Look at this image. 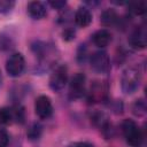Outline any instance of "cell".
Masks as SVG:
<instances>
[{
	"instance_id": "1",
	"label": "cell",
	"mask_w": 147,
	"mask_h": 147,
	"mask_svg": "<svg viewBox=\"0 0 147 147\" xmlns=\"http://www.w3.org/2000/svg\"><path fill=\"white\" fill-rule=\"evenodd\" d=\"M122 131L126 142L132 147H140L144 140V134L138 124L132 119H124L122 123Z\"/></svg>"
},
{
	"instance_id": "2",
	"label": "cell",
	"mask_w": 147,
	"mask_h": 147,
	"mask_svg": "<svg viewBox=\"0 0 147 147\" xmlns=\"http://www.w3.org/2000/svg\"><path fill=\"white\" fill-rule=\"evenodd\" d=\"M140 80L141 76L139 70L136 68H127L122 76V90L126 94H131L138 90Z\"/></svg>"
},
{
	"instance_id": "3",
	"label": "cell",
	"mask_w": 147,
	"mask_h": 147,
	"mask_svg": "<svg viewBox=\"0 0 147 147\" xmlns=\"http://www.w3.org/2000/svg\"><path fill=\"white\" fill-rule=\"evenodd\" d=\"M24 67H25V61L21 53L11 54L6 62V71L11 77H18L23 72Z\"/></svg>"
},
{
	"instance_id": "4",
	"label": "cell",
	"mask_w": 147,
	"mask_h": 147,
	"mask_svg": "<svg viewBox=\"0 0 147 147\" xmlns=\"http://www.w3.org/2000/svg\"><path fill=\"white\" fill-rule=\"evenodd\" d=\"M68 80V71L67 68L64 65H60L57 68H55V70L52 72L51 77H49V87L57 92L61 91Z\"/></svg>"
},
{
	"instance_id": "5",
	"label": "cell",
	"mask_w": 147,
	"mask_h": 147,
	"mask_svg": "<svg viewBox=\"0 0 147 147\" xmlns=\"http://www.w3.org/2000/svg\"><path fill=\"white\" fill-rule=\"evenodd\" d=\"M91 67L99 74H106L110 69L109 56L107 55V53L103 51L93 53V55L91 56Z\"/></svg>"
},
{
	"instance_id": "6",
	"label": "cell",
	"mask_w": 147,
	"mask_h": 147,
	"mask_svg": "<svg viewBox=\"0 0 147 147\" xmlns=\"http://www.w3.org/2000/svg\"><path fill=\"white\" fill-rule=\"evenodd\" d=\"M34 111L37 116L41 119H46L52 116L53 113V106L52 101L47 95H40L36 99L34 102Z\"/></svg>"
},
{
	"instance_id": "7",
	"label": "cell",
	"mask_w": 147,
	"mask_h": 147,
	"mask_svg": "<svg viewBox=\"0 0 147 147\" xmlns=\"http://www.w3.org/2000/svg\"><path fill=\"white\" fill-rule=\"evenodd\" d=\"M85 82H86V77L84 74L77 72L76 75H74L69 85V93L72 99H78L83 96L85 92Z\"/></svg>"
},
{
	"instance_id": "8",
	"label": "cell",
	"mask_w": 147,
	"mask_h": 147,
	"mask_svg": "<svg viewBox=\"0 0 147 147\" xmlns=\"http://www.w3.org/2000/svg\"><path fill=\"white\" fill-rule=\"evenodd\" d=\"M130 45L133 48H145L147 45V29L145 25H140L133 30L129 39Z\"/></svg>"
},
{
	"instance_id": "9",
	"label": "cell",
	"mask_w": 147,
	"mask_h": 147,
	"mask_svg": "<svg viewBox=\"0 0 147 147\" xmlns=\"http://www.w3.org/2000/svg\"><path fill=\"white\" fill-rule=\"evenodd\" d=\"M75 22L78 26H88L92 22V14L86 7H79L75 13Z\"/></svg>"
},
{
	"instance_id": "10",
	"label": "cell",
	"mask_w": 147,
	"mask_h": 147,
	"mask_svg": "<svg viewBox=\"0 0 147 147\" xmlns=\"http://www.w3.org/2000/svg\"><path fill=\"white\" fill-rule=\"evenodd\" d=\"M107 95V86L102 82H95L91 86L90 91V100L93 102H99L102 99H105Z\"/></svg>"
},
{
	"instance_id": "11",
	"label": "cell",
	"mask_w": 147,
	"mask_h": 147,
	"mask_svg": "<svg viewBox=\"0 0 147 147\" xmlns=\"http://www.w3.org/2000/svg\"><path fill=\"white\" fill-rule=\"evenodd\" d=\"M92 40H93V42H94L95 46L102 48V47H106V46L110 42V40H111V34H110V32H109L108 30H106V29H100V30H98V31H95V32L93 33Z\"/></svg>"
},
{
	"instance_id": "12",
	"label": "cell",
	"mask_w": 147,
	"mask_h": 147,
	"mask_svg": "<svg viewBox=\"0 0 147 147\" xmlns=\"http://www.w3.org/2000/svg\"><path fill=\"white\" fill-rule=\"evenodd\" d=\"M28 13L34 20H41L46 16V8L40 1H31L28 5Z\"/></svg>"
},
{
	"instance_id": "13",
	"label": "cell",
	"mask_w": 147,
	"mask_h": 147,
	"mask_svg": "<svg viewBox=\"0 0 147 147\" xmlns=\"http://www.w3.org/2000/svg\"><path fill=\"white\" fill-rule=\"evenodd\" d=\"M118 20L117 13L113 9V8H108L106 10L102 11L101 16H100V22L103 26H110L114 25Z\"/></svg>"
},
{
	"instance_id": "14",
	"label": "cell",
	"mask_w": 147,
	"mask_h": 147,
	"mask_svg": "<svg viewBox=\"0 0 147 147\" xmlns=\"http://www.w3.org/2000/svg\"><path fill=\"white\" fill-rule=\"evenodd\" d=\"M127 8L134 15H142L146 11L147 3L146 1H131L127 3Z\"/></svg>"
},
{
	"instance_id": "15",
	"label": "cell",
	"mask_w": 147,
	"mask_h": 147,
	"mask_svg": "<svg viewBox=\"0 0 147 147\" xmlns=\"http://www.w3.org/2000/svg\"><path fill=\"white\" fill-rule=\"evenodd\" d=\"M14 121L13 118V110L11 108L3 107L0 109V123L2 124H9Z\"/></svg>"
},
{
	"instance_id": "16",
	"label": "cell",
	"mask_w": 147,
	"mask_h": 147,
	"mask_svg": "<svg viewBox=\"0 0 147 147\" xmlns=\"http://www.w3.org/2000/svg\"><path fill=\"white\" fill-rule=\"evenodd\" d=\"M40 134H41V125L38 123H33L28 131V137L31 140H36L40 137Z\"/></svg>"
},
{
	"instance_id": "17",
	"label": "cell",
	"mask_w": 147,
	"mask_h": 147,
	"mask_svg": "<svg viewBox=\"0 0 147 147\" xmlns=\"http://www.w3.org/2000/svg\"><path fill=\"white\" fill-rule=\"evenodd\" d=\"M13 110V118L14 121H16L17 123H23L24 122V109L21 106H16L14 108H11Z\"/></svg>"
},
{
	"instance_id": "18",
	"label": "cell",
	"mask_w": 147,
	"mask_h": 147,
	"mask_svg": "<svg viewBox=\"0 0 147 147\" xmlns=\"http://www.w3.org/2000/svg\"><path fill=\"white\" fill-rule=\"evenodd\" d=\"M15 2L11 0H0V13H8L13 9Z\"/></svg>"
},
{
	"instance_id": "19",
	"label": "cell",
	"mask_w": 147,
	"mask_h": 147,
	"mask_svg": "<svg viewBox=\"0 0 147 147\" xmlns=\"http://www.w3.org/2000/svg\"><path fill=\"white\" fill-rule=\"evenodd\" d=\"M8 142H9V136H8V133L5 130L0 129V147H7Z\"/></svg>"
},
{
	"instance_id": "20",
	"label": "cell",
	"mask_w": 147,
	"mask_h": 147,
	"mask_svg": "<svg viewBox=\"0 0 147 147\" xmlns=\"http://www.w3.org/2000/svg\"><path fill=\"white\" fill-rule=\"evenodd\" d=\"M48 3H49V6H51L52 8H54V9H62V8H63V7L67 5V2H65V1H63V0L49 1Z\"/></svg>"
},
{
	"instance_id": "21",
	"label": "cell",
	"mask_w": 147,
	"mask_h": 147,
	"mask_svg": "<svg viewBox=\"0 0 147 147\" xmlns=\"http://www.w3.org/2000/svg\"><path fill=\"white\" fill-rule=\"evenodd\" d=\"M75 38V32L72 31V30H65L64 32H63V39H65V40H71V39H74Z\"/></svg>"
},
{
	"instance_id": "22",
	"label": "cell",
	"mask_w": 147,
	"mask_h": 147,
	"mask_svg": "<svg viewBox=\"0 0 147 147\" xmlns=\"http://www.w3.org/2000/svg\"><path fill=\"white\" fill-rule=\"evenodd\" d=\"M70 147H94L93 144L87 142V141H80V142H75L74 145H71Z\"/></svg>"
}]
</instances>
